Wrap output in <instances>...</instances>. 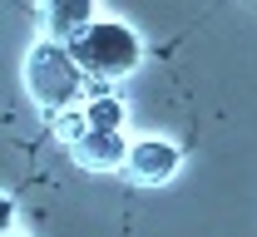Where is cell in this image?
I'll list each match as a JSON object with an SVG mask.
<instances>
[{"label": "cell", "mask_w": 257, "mask_h": 237, "mask_svg": "<svg viewBox=\"0 0 257 237\" xmlns=\"http://www.w3.org/2000/svg\"><path fill=\"white\" fill-rule=\"evenodd\" d=\"M64 50H69L74 69L84 79L104 84V89H114L119 79H128L134 69L144 65V40H139V30L124 25V20H114V15H94Z\"/></svg>", "instance_id": "cell-1"}, {"label": "cell", "mask_w": 257, "mask_h": 237, "mask_svg": "<svg viewBox=\"0 0 257 237\" xmlns=\"http://www.w3.org/2000/svg\"><path fill=\"white\" fill-rule=\"evenodd\" d=\"M25 89H30V99L50 119H60L64 109H79L84 104V74L74 69V60H69L64 45L35 40L30 55H25Z\"/></svg>", "instance_id": "cell-2"}, {"label": "cell", "mask_w": 257, "mask_h": 237, "mask_svg": "<svg viewBox=\"0 0 257 237\" xmlns=\"http://www.w3.org/2000/svg\"><path fill=\"white\" fill-rule=\"evenodd\" d=\"M55 138L69 148V158H74L79 168H89V173L124 168V158H128V138L89 129V124H84V109H64L60 119H55Z\"/></svg>", "instance_id": "cell-3"}, {"label": "cell", "mask_w": 257, "mask_h": 237, "mask_svg": "<svg viewBox=\"0 0 257 237\" xmlns=\"http://www.w3.org/2000/svg\"><path fill=\"white\" fill-rule=\"evenodd\" d=\"M183 168V148L168 143V138H134L124 158V178L139 188H163L168 178H178Z\"/></svg>", "instance_id": "cell-4"}, {"label": "cell", "mask_w": 257, "mask_h": 237, "mask_svg": "<svg viewBox=\"0 0 257 237\" xmlns=\"http://www.w3.org/2000/svg\"><path fill=\"white\" fill-rule=\"evenodd\" d=\"M94 15H99V10L89 5V0H55V5H40V10H35V20H40V30H45L40 40H50V45H69Z\"/></svg>", "instance_id": "cell-5"}, {"label": "cell", "mask_w": 257, "mask_h": 237, "mask_svg": "<svg viewBox=\"0 0 257 237\" xmlns=\"http://www.w3.org/2000/svg\"><path fill=\"white\" fill-rule=\"evenodd\" d=\"M5 232H15V203L0 193V237H5Z\"/></svg>", "instance_id": "cell-6"}, {"label": "cell", "mask_w": 257, "mask_h": 237, "mask_svg": "<svg viewBox=\"0 0 257 237\" xmlns=\"http://www.w3.org/2000/svg\"><path fill=\"white\" fill-rule=\"evenodd\" d=\"M5 237H25V232H5Z\"/></svg>", "instance_id": "cell-7"}]
</instances>
